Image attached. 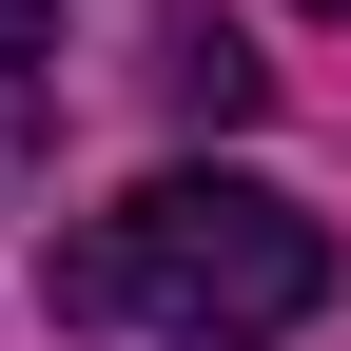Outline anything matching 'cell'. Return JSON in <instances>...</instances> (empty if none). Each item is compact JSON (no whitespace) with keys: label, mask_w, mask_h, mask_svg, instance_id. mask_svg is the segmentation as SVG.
I'll return each instance as SVG.
<instances>
[{"label":"cell","mask_w":351,"mask_h":351,"mask_svg":"<svg viewBox=\"0 0 351 351\" xmlns=\"http://www.w3.org/2000/svg\"><path fill=\"white\" fill-rule=\"evenodd\" d=\"M59 117V0H0V137Z\"/></svg>","instance_id":"obj_3"},{"label":"cell","mask_w":351,"mask_h":351,"mask_svg":"<svg viewBox=\"0 0 351 351\" xmlns=\"http://www.w3.org/2000/svg\"><path fill=\"white\" fill-rule=\"evenodd\" d=\"M59 313L78 332H195V351L313 332L332 313V215L274 195V176H137V195L59 254Z\"/></svg>","instance_id":"obj_1"},{"label":"cell","mask_w":351,"mask_h":351,"mask_svg":"<svg viewBox=\"0 0 351 351\" xmlns=\"http://www.w3.org/2000/svg\"><path fill=\"white\" fill-rule=\"evenodd\" d=\"M332 20H351V0H332Z\"/></svg>","instance_id":"obj_4"},{"label":"cell","mask_w":351,"mask_h":351,"mask_svg":"<svg viewBox=\"0 0 351 351\" xmlns=\"http://www.w3.org/2000/svg\"><path fill=\"white\" fill-rule=\"evenodd\" d=\"M156 98H176V117H254V98H274V59L215 39V20H156Z\"/></svg>","instance_id":"obj_2"}]
</instances>
